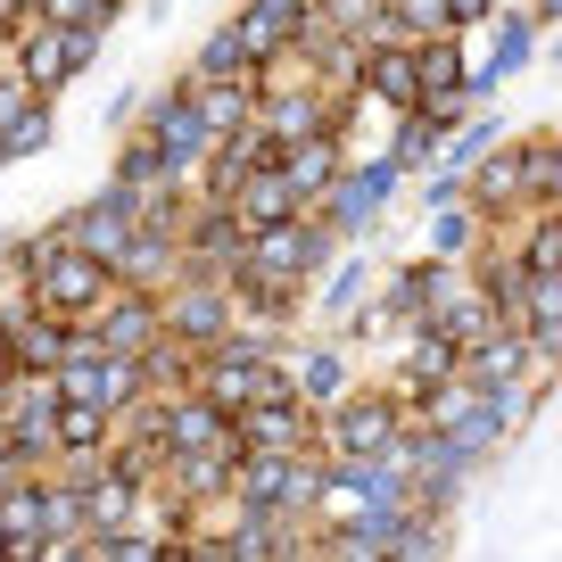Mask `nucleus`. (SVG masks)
<instances>
[{
	"label": "nucleus",
	"instance_id": "obj_1",
	"mask_svg": "<svg viewBox=\"0 0 562 562\" xmlns=\"http://www.w3.org/2000/svg\"><path fill=\"white\" fill-rule=\"evenodd\" d=\"M116 290V273H108L100 257H83L75 240H50V257L34 265V306H50V315L67 323H91V306Z\"/></svg>",
	"mask_w": 562,
	"mask_h": 562
},
{
	"label": "nucleus",
	"instance_id": "obj_2",
	"mask_svg": "<svg viewBox=\"0 0 562 562\" xmlns=\"http://www.w3.org/2000/svg\"><path fill=\"white\" fill-rule=\"evenodd\" d=\"M323 257H331V240H323L306 215H281V224L248 232V248H240L232 273H240V281H299V273H315Z\"/></svg>",
	"mask_w": 562,
	"mask_h": 562
},
{
	"label": "nucleus",
	"instance_id": "obj_3",
	"mask_svg": "<svg viewBox=\"0 0 562 562\" xmlns=\"http://www.w3.org/2000/svg\"><path fill=\"white\" fill-rule=\"evenodd\" d=\"M323 447L331 456H389L397 447V397H331L323 405Z\"/></svg>",
	"mask_w": 562,
	"mask_h": 562
},
{
	"label": "nucleus",
	"instance_id": "obj_4",
	"mask_svg": "<svg viewBox=\"0 0 562 562\" xmlns=\"http://www.w3.org/2000/svg\"><path fill=\"white\" fill-rule=\"evenodd\" d=\"M91 58H100V25H50L42 18V34L25 42V91H58L67 75H83Z\"/></svg>",
	"mask_w": 562,
	"mask_h": 562
},
{
	"label": "nucleus",
	"instance_id": "obj_5",
	"mask_svg": "<svg viewBox=\"0 0 562 562\" xmlns=\"http://www.w3.org/2000/svg\"><path fill=\"white\" fill-rule=\"evenodd\" d=\"M158 315H166V339H182V348H191V356H207L215 339L232 331V299H224V290H215L207 273H191V281H182V290H175V299L158 306Z\"/></svg>",
	"mask_w": 562,
	"mask_h": 562
},
{
	"label": "nucleus",
	"instance_id": "obj_6",
	"mask_svg": "<svg viewBox=\"0 0 562 562\" xmlns=\"http://www.w3.org/2000/svg\"><path fill=\"white\" fill-rule=\"evenodd\" d=\"M158 331H166L158 299H149V290H133V281H124V290H108V299L91 306V339H100V348H116V356H140Z\"/></svg>",
	"mask_w": 562,
	"mask_h": 562
},
{
	"label": "nucleus",
	"instance_id": "obj_7",
	"mask_svg": "<svg viewBox=\"0 0 562 562\" xmlns=\"http://www.w3.org/2000/svg\"><path fill=\"white\" fill-rule=\"evenodd\" d=\"M232 430H240V447L248 456H299L306 447V405L290 397V389H273V397H257V405H240V414H232Z\"/></svg>",
	"mask_w": 562,
	"mask_h": 562
},
{
	"label": "nucleus",
	"instance_id": "obj_8",
	"mask_svg": "<svg viewBox=\"0 0 562 562\" xmlns=\"http://www.w3.org/2000/svg\"><path fill=\"white\" fill-rule=\"evenodd\" d=\"M149 140H158V158H166V175H182V166H199L207 158V116H199V100L191 91H166L158 100V116H149Z\"/></svg>",
	"mask_w": 562,
	"mask_h": 562
},
{
	"label": "nucleus",
	"instance_id": "obj_9",
	"mask_svg": "<svg viewBox=\"0 0 562 562\" xmlns=\"http://www.w3.org/2000/svg\"><path fill=\"white\" fill-rule=\"evenodd\" d=\"M397 182H405V166L389 158V149H381L372 166H356V175H339V182H331V224H339V232H364L372 207H389V191H397Z\"/></svg>",
	"mask_w": 562,
	"mask_h": 562
},
{
	"label": "nucleus",
	"instance_id": "obj_10",
	"mask_svg": "<svg viewBox=\"0 0 562 562\" xmlns=\"http://www.w3.org/2000/svg\"><path fill=\"white\" fill-rule=\"evenodd\" d=\"M306 25H315V0H248V18H240V42L248 58H273L281 42H306Z\"/></svg>",
	"mask_w": 562,
	"mask_h": 562
},
{
	"label": "nucleus",
	"instance_id": "obj_11",
	"mask_svg": "<svg viewBox=\"0 0 562 562\" xmlns=\"http://www.w3.org/2000/svg\"><path fill=\"white\" fill-rule=\"evenodd\" d=\"M281 182H290V199H331V182H339V133H306V140H290L281 149Z\"/></svg>",
	"mask_w": 562,
	"mask_h": 562
},
{
	"label": "nucleus",
	"instance_id": "obj_12",
	"mask_svg": "<svg viewBox=\"0 0 562 562\" xmlns=\"http://www.w3.org/2000/svg\"><path fill=\"white\" fill-rule=\"evenodd\" d=\"M191 248H199V265H191V273H224V265H240V248H248L240 207H232V199H215V207L191 224Z\"/></svg>",
	"mask_w": 562,
	"mask_h": 562
},
{
	"label": "nucleus",
	"instance_id": "obj_13",
	"mask_svg": "<svg viewBox=\"0 0 562 562\" xmlns=\"http://www.w3.org/2000/svg\"><path fill=\"white\" fill-rule=\"evenodd\" d=\"M414 83H422V100H463V50H456V34H422L414 42Z\"/></svg>",
	"mask_w": 562,
	"mask_h": 562
},
{
	"label": "nucleus",
	"instance_id": "obj_14",
	"mask_svg": "<svg viewBox=\"0 0 562 562\" xmlns=\"http://www.w3.org/2000/svg\"><path fill=\"white\" fill-rule=\"evenodd\" d=\"M356 83H364V91H372V100H381V108H414V100H422V83H414V50H405V42H389V50H372Z\"/></svg>",
	"mask_w": 562,
	"mask_h": 562
},
{
	"label": "nucleus",
	"instance_id": "obj_15",
	"mask_svg": "<svg viewBox=\"0 0 562 562\" xmlns=\"http://www.w3.org/2000/svg\"><path fill=\"white\" fill-rule=\"evenodd\" d=\"M529 58H538V18H521V9H513V18L496 25V58H488V75H472V83H463V91H472V100H480V91H488V83H505V75H521Z\"/></svg>",
	"mask_w": 562,
	"mask_h": 562
},
{
	"label": "nucleus",
	"instance_id": "obj_16",
	"mask_svg": "<svg viewBox=\"0 0 562 562\" xmlns=\"http://www.w3.org/2000/svg\"><path fill=\"white\" fill-rule=\"evenodd\" d=\"M480 158H488V166L463 175V182H472L463 199H472V207H513V199H521V140H513V149H496V140H488Z\"/></svg>",
	"mask_w": 562,
	"mask_h": 562
},
{
	"label": "nucleus",
	"instance_id": "obj_17",
	"mask_svg": "<svg viewBox=\"0 0 562 562\" xmlns=\"http://www.w3.org/2000/svg\"><path fill=\"white\" fill-rule=\"evenodd\" d=\"M232 207H240V224H248V232H265V224H281V215H299V199H290L281 166H265V175H248L240 191H232Z\"/></svg>",
	"mask_w": 562,
	"mask_h": 562
},
{
	"label": "nucleus",
	"instance_id": "obj_18",
	"mask_svg": "<svg viewBox=\"0 0 562 562\" xmlns=\"http://www.w3.org/2000/svg\"><path fill=\"white\" fill-rule=\"evenodd\" d=\"M306 133H331V108H323L315 91H290V100L265 108V140H281V149H290V140H306Z\"/></svg>",
	"mask_w": 562,
	"mask_h": 562
},
{
	"label": "nucleus",
	"instance_id": "obj_19",
	"mask_svg": "<svg viewBox=\"0 0 562 562\" xmlns=\"http://www.w3.org/2000/svg\"><path fill=\"white\" fill-rule=\"evenodd\" d=\"M472 232H480L472 199H447V207H430V257H439V265H463V257H472Z\"/></svg>",
	"mask_w": 562,
	"mask_h": 562
},
{
	"label": "nucleus",
	"instance_id": "obj_20",
	"mask_svg": "<svg viewBox=\"0 0 562 562\" xmlns=\"http://www.w3.org/2000/svg\"><path fill=\"white\" fill-rule=\"evenodd\" d=\"M290 397H299V405H331V397H348V364H339L331 348H315L299 372H290Z\"/></svg>",
	"mask_w": 562,
	"mask_h": 562
},
{
	"label": "nucleus",
	"instance_id": "obj_21",
	"mask_svg": "<svg viewBox=\"0 0 562 562\" xmlns=\"http://www.w3.org/2000/svg\"><path fill=\"white\" fill-rule=\"evenodd\" d=\"M58 447H75V456H91V447L116 430V414H100V405H83V397H58Z\"/></svg>",
	"mask_w": 562,
	"mask_h": 562
},
{
	"label": "nucleus",
	"instance_id": "obj_22",
	"mask_svg": "<svg viewBox=\"0 0 562 562\" xmlns=\"http://www.w3.org/2000/svg\"><path fill=\"white\" fill-rule=\"evenodd\" d=\"M191 100H199V116H207V133H240V124H248V75H232V83H199Z\"/></svg>",
	"mask_w": 562,
	"mask_h": 562
},
{
	"label": "nucleus",
	"instance_id": "obj_23",
	"mask_svg": "<svg viewBox=\"0 0 562 562\" xmlns=\"http://www.w3.org/2000/svg\"><path fill=\"white\" fill-rule=\"evenodd\" d=\"M257 58H248L240 25H224V34H207V50H199V83H232V75H248Z\"/></svg>",
	"mask_w": 562,
	"mask_h": 562
},
{
	"label": "nucleus",
	"instance_id": "obj_24",
	"mask_svg": "<svg viewBox=\"0 0 562 562\" xmlns=\"http://www.w3.org/2000/svg\"><path fill=\"white\" fill-rule=\"evenodd\" d=\"M554 191H562L554 140H521V199H538V207H554Z\"/></svg>",
	"mask_w": 562,
	"mask_h": 562
},
{
	"label": "nucleus",
	"instance_id": "obj_25",
	"mask_svg": "<svg viewBox=\"0 0 562 562\" xmlns=\"http://www.w3.org/2000/svg\"><path fill=\"white\" fill-rule=\"evenodd\" d=\"M488 140H496V116H463V124H456V140L439 149V166H447V175H472Z\"/></svg>",
	"mask_w": 562,
	"mask_h": 562
},
{
	"label": "nucleus",
	"instance_id": "obj_26",
	"mask_svg": "<svg viewBox=\"0 0 562 562\" xmlns=\"http://www.w3.org/2000/svg\"><path fill=\"white\" fill-rule=\"evenodd\" d=\"M116 182H133V191H166V182H175V175H166V158H158V140H149V133H140L133 149L116 158Z\"/></svg>",
	"mask_w": 562,
	"mask_h": 562
},
{
	"label": "nucleus",
	"instance_id": "obj_27",
	"mask_svg": "<svg viewBox=\"0 0 562 562\" xmlns=\"http://www.w3.org/2000/svg\"><path fill=\"white\" fill-rule=\"evenodd\" d=\"M430 149H439V124L422 116V108H405L397 140H389V158H397V166H430Z\"/></svg>",
	"mask_w": 562,
	"mask_h": 562
},
{
	"label": "nucleus",
	"instance_id": "obj_28",
	"mask_svg": "<svg viewBox=\"0 0 562 562\" xmlns=\"http://www.w3.org/2000/svg\"><path fill=\"white\" fill-rule=\"evenodd\" d=\"M34 149H50V108H42V100L0 133V158H34Z\"/></svg>",
	"mask_w": 562,
	"mask_h": 562
},
{
	"label": "nucleus",
	"instance_id": "obj_29",
	"mask_svg": "<svg viewBox=\"0 0 562 562\" xmlns=\"http://www.w3.org/2000/svg\"><path fill=\"white\" fill-rule=\"evenodd\" d=\"M513 265H521L529 281H554V265H562V240H554V224H538V232H529V248H521Z\"/></svg>",
	"mask_w": 562,
	"mask_h": 562
},
{
	"label": "nucleus",
	"instance_id": "obj_30",
	"mask_svg": "<svg viewBox=\"0 0 562 562\" xmlns=\"http://www.w3.org/2000/svg\"><path fill=\"white\" fill-rule=\"evenodd\" d=\"M42 18L50 25H108V9H116V0H34Z\"/></svg>",
	"mask_w": 562,
	"mask_h": 562
},
{
	"label": "nucleus",
	"instance_id": "obj_31",
	"mask_svg": "<svg viewBox=\"0 0 562 562\" xmlns=\"http://www.w3.org/2000/svg\"><path fill=\"white\" fill-rule=\"evenodd\" d=\"M356 290H364V265H348V273H331V290H323V306H331V315H348V306H356Z\"/></svg>",
	"mask_w": 562,
	"mask_h": 562
},
{
	"label": "nucleus",
	"instance_id": "obj_32",
	"mask_svg": "<svg viewBox=\"0 0 562 562\" xmlns=\"http://www.w3.org/2000/svg\"><path fill=\"white\" fill-rule=\"evenodd\" d=\"M34 100H42V91H25V83H0V133H9V124H18Z\"/></svg>",
	"mask_w": 562,
	"mask_h": 562
},
{
	"label": "nucleus",
	"instance_id": "obj_33",
	"mask_svg": "<svg viewBox=\"0 0 562 562\" xmlns=\"http://www.w3.org/2000/svg\"><path fill=\"white\" fill-rule=\"evenodd\" d=\"M496 0H447V34H463V25H480Z\"/></svg>",
	"mask_w": 562,
	"mask_h": 562
},
{
	"label": "nucleus",
	"instance_id": "obj_34",
	"mask_svg": "<svg viewBox=\"0 0 562 562\" xmlns=\"http://www.w3.org/2000/svg\"><path fill=\"white\" fill-rule=\"evenodd\" d=\"M422 199H430V207H447V199H463V175H447V166H439V175H430V191H422Z\"/></svg>",
	"mask_w": 562,
	"mask_h": 562
},
{
	"label": "nucleus",
	"instance_id": "obj_35",
	"mask_svg": "<svg viewBox=\"0 0 562 562\" xmlns=\"http://www.w3.org/2000/svg\"><path fill=\"white\" fill-rule=\"evenodd\" d=\"M554 9H562V0H529V18H554Z\"/></svg>",
	"mask_w": 562,
	"mask_h": 562
},
{
	"label": "nucleus",
	"instance_id": "obj_36",
	"mask_svg": "<svg viewBox=\"0 0 562 562\" xmlns=\"http://www.w3.org/2000/svg\"><path fill=\"white\" fill-rule=\"evenodd\" d=\"M9 372H18V364H9V339H0V381H9Z\"/></svg>",
	"mask_w": 562,
	"mask_h": 562
}]
</instances>
